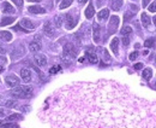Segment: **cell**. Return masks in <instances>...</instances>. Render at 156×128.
Instances as JSON below:
<instances>
[{"instance_id": "obj_46", "label": "cell", "mask_w": 156, "mask_h": 128, "mask_svg": "<svg viewBox=\"0 0 156 128\" xmlns=\"http://www.w3.org/2000/svg\"><path fill=\"white\" fill-rule=\"evenodd\" d=\"M153 22H154V24L156 25V16H154V17H153Z\"/></svg>"}, {"instance_id": "obj_13", "label": "cell", "mask_w": 156, "mask_h": 128, "mask_svg": "<svg viewBox=\"0 0 156 128\" xmlns=\"http://www.w3.org/2000/svg\"><path fill=\"white\" fill-rule=\"evenodd\" d=\"M1 10H2L4 13H14L16 12L14 7L10 2H7V1H4V4L1 5Z\"/></svg>"}, {"instance_id": "obj_41", "label": "cell", "mask_w": 156, "mask_h": 128, "mask_svg": "<svg viewBox=\"0 0 156 128\" xmlns=\"http://www.w3.org/2000/svg\"><path fill=\"white\" fill-rule=\"evenodd\" d=\"M0 54H5V48L0 45Z\"/></svg>"}, {"instance_id": "obj_47", "label": "cell", "mask_w": 156, "mask_h": 128, "mask_svg": "<svg viewBox=\"0 0 156 128\" xmlns=\"http://www.w3.org/2000/svg\"><path fill=\"white\" fill-rule=\"evenodd\" d=\"M28 1H34V2H39V1H41V0H28Z\"/></svg>"}, {"instance_id": "obj_14", "label": "cell", "mask_w": 156, "mask_h": 128, "mask_svg": "<svg viewBox=\"0 0 156 128\" xmlns=\"http://www.w3.org/2000/svg\"><path fill=\"white\" fill-rule=\"evenodd\" d=\"M111 50L113 51V53L115 56H119V39L118 38H114L111 42Z\"/></svg>"}, {"instance_id": "obj_39", "label": "cell", "mask_w": 156, "mask_h": 128, "mask_svg": "<svg viewBox=\"0 0 156 128\" xmlns=\"http://www.w3.org/2000/svg\"><path fill=\"white\" fill-rule=\"evenodd\" d=\"M131 17H132V15H131L130 12H126V13H125V21H129Z\"/></svg>"}, {"instance_id": "obj_40", "label": "cell", "mask_w": 156, "mask_h": 128, "mask_svg": "<svg viewBox=\"0 0 156 128\" xmlns=\"http://www.w3.org/2000/svg\"><path fill=\"white\" fill-rule=\"evenodd\" d=\"M13 126H14V125H12V123H7V125H4L2 128H12Z\"/></svg>"}, {"instance_id": "obj_44", "label": "cell", "mask_w": 156, "mask_h": 128, "mask_svg": "<svg viewBox=\"0 0 156 128\" xmlns=\"http://www.w3.org/2000/svg\"><path fill=\"white\" fill-rule=\"evenodd\" d=\"M4 70H5V68H4V65H2V64H0V73H2Z\"/></svg>"}, {"instance_id": "obj_18", "label": "cell", "mask_w": 156, "mask_h": 128, "mask_svg": "<svg viewBox=\"0 0 156 128\" xmlns=\"http://www.w3.org/2000/svg\"><path fill=\"white\" fill-rule=\"evenodd\" d=\"M85 54H86V58H88V61H89L90 64H97L98 58H97V56L94 52H86Z\"/></svg>"}, {"instance_id": "obj_29", "label": "cell", "mask_w": 156, "mask_h": 128, "mask_svg": "<svg viewBox=\"0 0 156 128\" xmlns=\"http://www.w3.org/2000/svg\"><path fill=\"white\" fill-rule=\"evenodd\" d=\"M101 52H102V58H103L106 62H109V61H111V57H109L107 50H106V48H101Z\"/></svg>"}, {"instance_id": "obj_17", "label": "cell", "mask_w": 156, "mask_h": 128, "mask_svg": "<svg viewBox=\"0 0 156 128\" xmlns=\"http://www.w3.org/2000/svg\"><path fill=\"white\" fill-rule=\"evenodd\" d=\"M29 50H30L33 53H36V52H39V51L41 50V44H40L39 41H33V42H30V45H29Z\"/></svg>"}, {"instance_id": "obj_15", "label": "cell", "mask_w": 156, "mask_h": 128, "mask_svg": "<svg viewBox=\"0 0 156 128\" xmlns=\"http://www.w3.org/2000/svg\"><path fill=\"white\" fill-rule=\"evenodd\" d=\"M108 16H109V10L108 8H103V10H101L97 13V19L100 22H103V21H106L108 18Z\"/></svg>"}, {"instance_id": "obj_10", "label": "cell", "mask_w": 156, "mask_h": 128, "mask_svg": "<svg viewBox=\"0 0 156 128\" xmlns=\"http://www.w3.org/2000/svg\"><path fill=\"white\" fill-rule=\"evenodd\" d=\"M92 30H94V41L95 42H100V39H101V28L97 23H94L92 24Z\"/></svg>"}, {"instance_id": "obj_8", "label": "cell", "mask_w": 156, "mask_h": 128, "mask_svg": "<svg viewBox=\"0 0 156 128\" xmlns=\"http://www.w3.org/2000/svg\"><path fill=\"white\" fill-rule=\"evenodd\" d=\"M34 62H35V64H37L39 67H45L46 64H47V58H46V56L45 54H35L34 56Z\"/></svg>"}, {"instance_id": "obj_52", "label": "cell", "mask_w": 156, "mask_h": 128, "mask_svg": "<svg viewBox=\"0 0 156 128\" xmlns=\"http://www.w3.org/2000/svg\"><path fill=\"white\" fill-rule=\"evenodd\" d=\"M155 62H156V58H155Z\"/></svg>"}, {"instance_id": "obj_36", "label": "cell", "mask_w": 156, "mask_h": 128, "mask_svg": "<svg viewBox=\"0 0 156 128\" xmlns=\"http://www.w3.org/2000/svg\"><path fill=\"white\" fill-rule=\"evenodd\" d=\"M12 1H13V2L19 7V8H20V7H23V0H12Z\"/></svg>"}, {"instance_id": "obj_1", "label": "cell", "mask_w": 156, "mask_h": 128, "mask_svg": "<svg viewBox=\"0 0 156 128\" xmlns=\"http://www.w3.org/2000/svg\"><path fill=\"white\" fill-rule=\"evenodd\" d=\"M51 128H156V103L113 80L57 90L43 115Z\"/></svg>"}, {"instance_id": "obj_4", "label": "cell", "mask_w": 156, "mask_h": 128, "mask_svg": "<svg viewBox=\"0 0 156 128\" xmlns=\"http://www.w3.org/2000/svg\"><path fill=\"white\" fill-rule=\"evenodd\" d=\"M5 84H6L8 87L14 88V87L19 86L20 81H19V79H18L17 76H14V75H10V76H6V77H5Z\"/></svg>"}, {"instance_id": "obj_43", "label": "cell", "mask_w": 156, "mask_h": 128, "mask_svg": "<svg viewBox=\"0 0 156 128\" xmlns=\"http://www.w3.org/2000/svg\"><path fill=\"white\" fill-rule=\"evenodd\" d=\"M5 116V111L4 110H0V117H4Z\"/></svg>"}, {"instance_id": "obj_23", "label": "cell", "mask_w": 156, "mask_h": 128, "mask_svg": "<svg viewBox=\"0 0 156 128\" xmlns=\"http://www.w3.org/2000/svg\"><path fill=\"white\" fill-rule=\"evenodd\" d=\"M123 4H124L123 0H112V8L114 11H119L121 8Z\"/></svg>"}, {"instance_id": "obj_21", "label": "cell", "mask_w": 156, "mask_h": 128, "mask_svg": "<svg viewBox=\"0 0 156 128\" xmlns=\"http://www.w3.org/2000/svg\"><path fill=\"white\" fill-rule=\"evenodd\" d=\"M0 39L6 41V42H8V41L12 40V35H11L10 31H0Z\"/></svg>"}, {"instance_id": "obj_42", "label": "cell", "mask_w": 156, "mask_h": 128, "mask_svg": "<svg viewBox=\"0 0 156 128\" xmlns=\"http://www.w3.org/2000/svg\"><path fill=\"white\" fill-rule=\"evenodd\" d=\"M149 1H150V0H143V7H145V6H148V4H149Z\"/></svg>"}, {"instance_id": "obj_26", "label": "cell", "mask_w": 156, "mask_h": 128, "mask_svg": "<svg viewBox=\"0 0 156 128\" xmlns=\"http://www.w3.org/2000/svg\"><path fill=\"white\" fill-rule=\"evenodd\" d=\"M22 119H23L22 115H19V114H12V115H10V116L6 117V121H17V120H22Z\"/></svg>"}, {"instance_id": "obj_19", "label": "cell", "mask_w": 156, "mask_h": 128, "mask_svg": "<svg viewBox=\"0 0 156 128\" xmlns=\"http://www.w3.org/2000/svg\"><path fill=\"white\" fill-rule=\"evenodd\" d=\"M94 15H95V8H94V5L90 2L89 6H88L86 10H85V17H86L88 19H90V18H92Z\"/></svg>"}, {"instance_id": "obj_7", "label": "cell", "mask_w": 156, "mask_h": 128, "mask_svg": "<svg viewBox=\"0 0 156 128\" xmlns=\"http://www.w3.org/2000/svg\"><path fill=\"white\" fill-rule=\"evenodd\" d=\"M43 31H45V34H46L48 38H54V36H55V30H54V28L52 27L51 22H46V23H45V25H43Z\"/></svg>"}, {"instance_id": "obj_11", "label": "cell", "mask_w": 156, "mask_h": 128, "mask_svg": "<svg viewBox=\"0 0 156 128\" xmlns=\"http://www.w3.org/2000/svg\"><path fill=\"white\" fill-rule=\"evenodd\" d=\"M19 25H22L24 29H27V30H31V29H35V24L30 21V19H28V18H23L22 21H20V24Z\"/></svg>"}, {"instance_id": "obj_34", "label": "cell", "mask_w": 156, "mask_h": 128, "mask_svg": "<svg viewBox=\"0 0 156 128\" xmlns=\"http://www.w3.org/2000/svg\"><path fill=\"white\" fill-rule=\"evenodd\" d=\"M5 105H6L7 108H12V107L16 105V102H14V100H7V102L5 103Z\"/></svg>"}, {"instance_id": "obj_51", "label": "cell", "mask_w": 156, "mask_h": 128, "mask_svg": "<svg viewBox=\"0 0 156 128\" xmlns=\"http://www.w3.org/2000/svg\"><path fill=\"white\" fill-rule=\"evenodd\" d=\"M55 1H59V0H55Z\"/></svg>"}, {"instance_id": "obj_45", "label": "cell", "mask_w": 156, "mask_h": 128, "mask_svg": "<svg viewBox=\"0 0 156 128\" xmlns=\"http://www.w3.org/2000/svg\"><path fill=\"white\" fill-rule=\"evenodd\" d=\"M86 1H88V0H78V2H79V4H85Z\"/></svg>"}, {"instance_id": "obj_6", "label": "cell", "mask_w": 156, "mask_h": 128, "mask_svg": "<svg viewBox=\"0 0 156 128\" xmlns=\"http://www.w3.org/2000/svg\"><path fill=\"white\" fill-rule=\"evenodd\" d=\"M76 24H77V19L71 13H67L66 17H65V25H66V28L67 29H73Z\"/></svg>"}, {"instance_id": "obj_22", "label": "cell", "mask_w": 156, "mask_h": 128, "mask_svg": "<svg viewBox=\"0 0 156 128\" xmlns=\"http://www.w3.org/2000/svg\"><path fill=\"white\" fill-rule=\"evenodd\" d=\"M16 19V17H4L1 21H0V25L5 27V25H8L11 23H13V21Z\"/></svg>"}, {"instance_id": "obj_49", "label": "cell", "mask_w": 156, "mask_h": 128, "mask_svg": "<svg viewBox=\"0 0 156 128\" xmlns=\"http://www.w3.org/2000/svg\"><path fill=\"white\" fill-rule=\"evenodd\" d=\"M2 122H4V121H2V120H0V125H2Z\"/></svg>"}, {"instance_id": "obj_50", "label": "cell", "mask_w": 156, "mask_h": 128, "mask_svg": "<svg viewBox=\"0 0 156 128\" xmlns=\"http://www.w3.org/2000/svg\"><path fill=\"white\" fill-rule=\"evenodd\" d=\"M155 88H156V81H155Z\"/></svg>"}, {"instance_id": "obj_5", "label": "cell", "mask_w": 156, "mask_h": 128, "mask_svg": "<svg viewBox=\"0 0 156 128\" xmlns=\"http://www.w3.org/2000/svg\"><path fill=\"white\" fill-rule=\"evenodd\" d=\"M119 22H120V19H119L118 16H112L111 17L109 24H108V31H109V34H112V33H114L117 30V28L119 25Z\"/></svg>"}, {"instance_id": "obj_28", "label": "cell", "mask_w": 156, "mask_h": 128, "mask_svg": "<svg viewBox=\"0 0 156 128\" xmlns=\"http://www.w3.org/2000/svg\"><path fill=\"white\" fill-rule=\"evenodd\" d=\"M54 24H55L57 28H60L63 25V18H61V16H55L54 17Z\"/></svg>"}, {"instance_id": "obj_35", "label": "cell", "mask_w": 156, "mask_h": 128, "mask_svg": "<svg viewBox=\"0 0 156 128\" xmlns=\"http://www.w3.org/2000/svg\"><path fill=\"white\" fill-rule=\"evenodd\" d=\"M137 57H138V52L135 51V52H132V53L130 54V61H135Z\"/></svg>"}, {"instance_id": "obj_12", "label": "cell", "mask_w": 156, "mask_h": 128, "mask_svg": "<svg viewBox=\"0 0 156 128\" xmlns=\"http://www.w3.org/2000/svg\"><path fill=\"white\" fill-rule=\"evenodd\" d=\"M20 77H22V80L24 81V82H30L31 81V71L29 70V69H22L20 70Z\"/></svg>"}, {"instance_id": "obj_48", "label": "cell", "mask_w": 156, "mask_h": 128, "mask_svg": "<svg viewBox=\"0 0 156 128\" xmlns=\"http://www.w3.org/2000/svg\"><path fill=\"white\" fill-rule=\"evenodd\" d=\"M12 128H19V126H17V125H14V126H13V127Z\"/></svg>"}, {"instance_id": "obj_38", "label": "cell", "mask_w": 156, "mask_h": 128, "mask_svg": "<svg viewBox=\"0 0 156 128\" xmlns=\"http://www.w3.org/2000/svg\"><path fill=\"white\" fill-rule=\"evenodd\" d=\"M14 30H18V31H25V33L28 31L27 29H24L23 27H19V25H16V27H14Z\"/></svg>"}, {"instance_id": "obj_32", "label": "cell", "mask_w": 156, "mask_h": 128, "mask_svg": "<svg viewBox=\"0 0 156 128\" xmlns=\"http://www.w3.org/2000/svg\"><path fill=\"white\" fill-rule=\"evenodd\" d=\"M148 8H149V11H150V12H156V0L154 1V2H151V4L149 5V7H148Z\"/></svg>"}, {"instance_id": "obj_24", "label": "cell", "mask_w": 156, "mask_h": 128, "mask_svg": "<svg viewBox=\"0 0 156 128\" xmlns=\"http://www.w3.org/2000/svg\"><path fill=\"white\" fill-rule=\"evenodd\" d=\"M141 21H142V24H143L144 27H148V25L150 24V22H151L150 17H149L147 13H142V16H141Z\"/></svg>"}, {"instance_id": "obj_2", "label": "cell", "mask_w": 156, "mask_h": 128, "mask_svg": "<svg viewBox=\"0 0 156 128\" xmlns=\"http://www.w3.org/2000/svg\"><path fill=\"white\" fill-rule=\"evenodd\" d=\"M10 94L14 98H20V99H25V98H30L33 96V87L31 86H17L14 88H12V91H10Z\"/></svg>"}, {"instance_id": "obj_20", "label": "cell", "mask_w": 156, "mask_h": 128, "mask_svg": "<svg viewBox=\"0 0 156 128\" xmlns=\"http://www.w3.org/2000/svg\"><path fill=\"white\" fill-rule=\"evenodd\" d=\"M142 76H143V79H145V80H150L151 79V76H153V70L150 69V68H145L143 71H142Z\"/></svg>"}, {"instance_id": "obj_27", "label": "cell", "mask_w": 156, "mask_h": 128, "mask_svg": "<svg viewBox=\"0 0 156 128\" xmlns=\"http://www.w3.org/2000/svg\"><path fill=\"white\" fill-rule=\"evenodd\" d=\"M72 1H73V0H63V1L60 2V6H59V8H60V10H64V8L69 7V6H71Z\"/></svg>"}, {"instance_id": "obj_33", "label": "cell", "mask_w": 156, "mask_h": 128, "mask_svg": "<svg viewBox=\"0 0 156 128\" xmlns=\"http://www.w3.org/2000/svg\"><path fill=\"white\" fill-rule=\"evenodd\" d=\"M123 44H124V46H125V47H127V46H129V44H130V39H129V36H124V38H123Z\"/></svg>"}, {"instance_id": "obj_25", "label": "cell", "mask_w": 156, "mask_h": 128, "mask_svg": "<svg viewBox=\"0 0 156 128\" xmlns=\"http://www.w3.org/2000/svg\"><path fill=\"white\" fill-rule=\"evenodd\" d=\"M132 34V28L130 25H125L123 29H121V35L123 36H129Z\"/></svg>"}, {"instance_id": "obj_31", "label": "cell", "mask_w": 156, "mask_h": 128, "mask_svg": "<svg viewBox=\"0 0 156 128\" xmlns=\"http://www.w3.org/2000/svg\"><path fill=\"white\" fill-rule=\"evenodd\" d=\"M144 46L145 47H154L155 46V39H148L144 42Z\"/></svg>"}, {"instance_id": "obj_30", "label": "cell", "mask_w": 156, "mask_h": 128, "mask_svg": "<svg viewBox=\"0 0 156 128\" xmlns=\"http://www.w3.org/2000/svg\"><path fill=\"white\" fill-rule=\"evenodd\" d=\"M61 70V67L59 65V64H57V65H54V67H52L51 69H49V73L51 74H57V73H59Z\"/></svg>"}, {"instance_id": "obj_9", "label": "cell", "mask_w": 156, "mask_h": 128, "mask_svg": "<svg viewBox=\"0 0 156 128\" xmlns=\"http://www.w3.org/2000/svg\"><path fill=\"white\" fill-rule=\"evenodd\" d=\"M24 53H25L24 47H23V46H18V47H16V48L12 51L11 58H12V59H17V58H19V57L24 56Z\"/></svg>"}, {"instance_id": "obj_16", "label": "cell", "mask_w": 156, "mask_h": 128, "mask_svg": "<svg viewBox=\"0 0 156 128\" xmlns=\"http://www.w3.org/2000/svg\"><path fill=\"white\" fill-rule=\"evenodd\" d=\"M29 12L35 13V15H41V13H46V10L42 6H30Z\"/></svg>"}, {"instance_id": "obj_37", "label": "cell", "mask_w": 156, "mask_h": 128, "mask_svg": "<svg viewBox=\"0 0 156 128\" xmlns=\"http://www.w3.org/2000/svg\"><path fill=\"white\" fill-rule=\"evenodd\" d=\"M135 70H141L142 68H143V63H137V64H135Z\"/></svg>"}, {"instance_id": "obj_3", "label": "cell", "mask_w": 156, "mask_h": 128, "mask_svg": "<svg viewBox=\"0 0 156 128\" xmlns=\"http://www.w3.org/2000/svg\"><path fill=\"white\" fill-rule=\"evenodd\" d=\"M77 56V50L73 46V44H66L64 46V52H63V61H65L66 63L71 62V59L76 58Z\"/></svg>"}]
</instances>
